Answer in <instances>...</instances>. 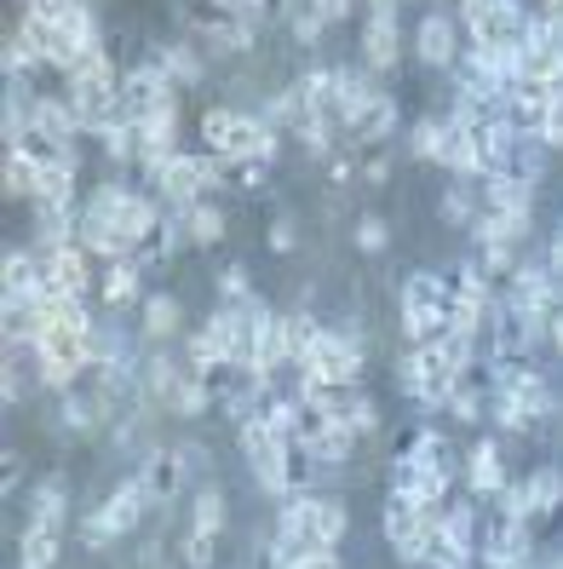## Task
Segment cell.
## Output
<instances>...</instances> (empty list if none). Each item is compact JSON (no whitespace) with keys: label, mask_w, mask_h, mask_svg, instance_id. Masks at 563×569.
Returning <instances> with one entry per match:
<instances>
[{"label":"cell","mask_w":563,"mask_h":569,"mask_svg":"<svg viewBox=\"0 0 563 569\" xmlns=\"http://www.w3.org/2000/svg\"><path fill=\"white\" fill-rule=\"evenodd\" d=\"M351 535V512L340 495L328 489H293L288 500H277L271 512V547H264V569H282L300 552H340Z\"/></svg>","instance_id":"obj_1"},{"label":"cell","mask_w":563,"mask_h":569,"mask_svg":"<svg viewBox=\"0 0 563 569\" xmlns=\"http://www.w3.org/2000/svg\"><path fill=\"white\" fill-rule=\"evenodd\" d=\"M449 317H454V288L438 271H409L403 288H396V328H403L409 346H425L438 340V333H449Z\"/></svg>","instance_id":"obj_2"},{"label":"cell","mask_w":563,"mask_h":569,"mask_svg":"<svg viewBox=\"0 0 563 569\" xmlns=\"http://www.w3.org/2000/svg\"><path fill=\"white\" fill-rule=\"evenodd\" d=\"M362 368H369V340L351 333L345 322H328L316 333L311 357L300 362V380L305 386H362Z\"/></svg>","instance_id":"obj_3"},{"label":"cell","mask_w":563,"mask_h":569,"mask_svg":"<svg viewBox=\"0 0 563 569\" xmlns=\"http://www.w3.org/2000/svg\"><path fill=\"white\" fill-rule=\"evenodd\" d=\"M121 110H127V121H155L168 110H184V92L168 81V70L155 58H139L121 70Z\"/></svg>","instance_id":"obj_4"},{"label":"cell","mask_w":563,"mask_h":569,"mask_svg":"<svg viewBox=\"0 0 563 569\" xmlns=\"http://www.w3.org/2000/svg\"><path fill=\"white\" fill-rule=\"evenodd\" d=\"M460 52H466V36H460V18H454V12H443L438 0H432V12H420V23H414V58L425 63V70L449 76L454 63H460Z\"/></svg>","instance_id":"obj_5"},{"label":"cell","mask_w":563,"mask_h":569,"mask_svg":"<svg viewBox=\"0 0 563 569\" xmlns=\"http://www.w3.org/2000/svg\"><path fill=\"white\" fill-rule=\"evenodd\" d=\"M356 58H362V70H374L380 81L396 76V63H403V12H362Z\"/></svg>","instance_id":"obj_6"},{"label":"cell","mask_w":563,"mask_h":569,"mask_svg":"<svg viewBox=\"0 0 563 569\" xmlns=\"http://www.w3.org/2000/svg\"><path fill=\"white\" fill-rule=\"evenodd\" d=\"M501 288H506L501 299H512L517 311H541V317H552V311L563 306V288H557V277L546 271V259H541V253H535V259L523 253V259H517V271H512Z\"/></svg>","instance_id":"obj_7"},{"label":"cell","mask_w":563,"mask_h":569,"mask_svg":"<svg viewBox=\"0 0 563 569\" xmlns=\"http://www.w3.org/2000/svg\"><path fill=\"white\" fill-rule=\"evenodd\" d=\"M132 472L144 478V489H150V500H155V512H161V518L179 507V495H184V489H195L190 472H184V460H179V449H161V443H155L144 460H132Z\"/></svg>","instance_id":"obj_8"},{"label":"cell","mask_w":563,"mask_h":569,"mask_svg":"<svg viewBox=\"0 0 563 569\" xmlns=\"http://www.w3.org/2000/svg\"><path fill=\"white\" fill-rule=\"evenodd\" d=\"M139 380H144V403H155L161 415H168L173 397H179L184 380H190V362H184V351H173V346H144Z\"/></svg>","instance_id":"obj_9"},{"label":"cell","mask_w":563,"mask_h":569,"mask_svg":"<svg viewBox=\"0 0 563 569\" xmlns=\"http://www.w3.org/2000/svg\"><path fill=\"white\" fill-rule=\"evenodd\" d=\"M460 483H466L472 500H494V495L512 483L506 455H501V438H477V443L466 449V460H460Z\"/></svg>","instance_id":"obj_10"},{"label":"cell","mask_w":563,"mask_h":569,"mask_svg":"<svg viewBox=\"0 0 563 569\" xmlns=\"http://www.w3.org/2000/svg\"><path fill=\"white\" fill-rule=\"evenodd\" d=\"M184 299L168 293V288H150L144 306H139V340L144 346H179L184 340Z\"/></svg>","instance_id":"obj_11"},{"label":"cell","mask_w":563,"mask_h":569,"mask_svg":"<svg viewBox=\"0 0 563 569\" xmlns=\"http://www.w3.org/2000/svg\"><path fill=\"white\" fill-rule=\"evenodd\" d=\"M41 253V248H36ZM41 282L47 288H63V293H98V277H92V253L81 248V242H70V248H47L41 253Z\"/></svg>","instance_id":"obj_12"},{"label":"cell","mask_w":563,"mask_h":569,"mask_svg":"<svg viewBox=\"0 0 563 569\" xmlns=\"http://www.w3.org/2000/svg\"><path fill=\"white\" fill-rule=\"evenodd\" d=\"M144 277H150V271H144L139 253H132V259H110L104 271H98V306L115 311V317H121L127 306H144V293H150Z\"/></svg>","instance_id":"obj_13"},{"label":"cell","mask_w":563,"mask_h":569,"mask_svg":"<svg viewBox=\"0 0 563 569\" xmlns=\"http://www.w3.org/2000/svg\"><path fill=\"white\" fill-rule=\"evenodd\" d=\"M52 431L58 438H70V443H92L98 431H110V415L98 409V397L92 391H63L58 397V415H52Z\"/></svg>","instance_id":"obj_14"},{"label":"cell","mask_w":563,"mask_h":569,"mask_svg":"<svg viewBox=\"0 0 563 569\" xmlns=\"http://www.w3.org/2000/svg\"><path fill=\"white\" fill-rule=\"evenodd\" d=\"M0 306H36V293H41V253L36 248H7L0 253Z\"/></svg>","instance_id":"obj_15"},{"label":"cell","mask_w":563,"mask_h":569,"mask_svg":"<svg viewBox=\"0 0 563 569\" xmlns=\"http://www.w3.org/2000/svg\"><path fill=\"white\" fill-rule=\"evenodd\" d=\"M150 58L161 63V70H168V81H173L179 92L202 87V81H208V70H213V58L202 52V41H190V36H179V41H161Z\"/></svg>","instance_id":"obj_16"},{"label":"cell","mask_w":563,"mask_h":569,"mask_svg":"<svg viewBox=\"0 0 563 569\" xmlns=\"http://www.w3.org/2000/svg\"><path fill=\"white\" fill-rule=\"evenodd\" d=\"M396 127H403V104H396V92H380L374 104L345 127V144H351V150H380Z\"/></svg>","instance_id":"obj_17"},{"label":"cell","mask_w":563,"mask_h":569,"mask_svg":"<svg viewBox=\"0 0 563 569\" xmlns=\"http://www.w3.org/2000/svg\"><path fill=\"white\" fill-rule=\"evenodd\" d=\"M29 121H36L41 132H52L58 144H70V150H81V139H87L81 110L70 104V92H36V110H29Z\"/></svg>","instance_id":"obj_18"},{"label":"cell","mask_w":563,"mask_h":569,"mask_svg":"<svg viewBox=\"0 0 563 569\" xmlns=\"http://www.w3.org/2000/svg\"><path fill=\"white\" fill-rule=\"evenodd\" d=\"M190 529L195 535H213V541H224L230 535V489L219 478H202L190 489Z\"/></svg>","instance_id":"obj_19"},{"label":"cell","mask_w":563,"mask_h":569,"mask_svg":"<svg viewBox=\"0 0 563 569\" xmlns=\"http://www.w3.org/2000/svg\"><path fill=\"white\" fill-rule=\"evenodd\" d=\"M477 213H483V184H477V179H449V184L438 190V219H443L449 230H472Z\"/></svg>","instance_id":"obj_20"},{"label":"cell","mask_w":563,"mask_h":569,"mask_svg":"<svg viewBox=\"0 0 563 569\" xmlns=\"http://www.w3.org/2000/svg\"><path fill=\"white\" fill-rule=\"evenodd\" d=\"M98 156H104L110 173H139V161H144V127L139 121H115L104 139H98Z\"/></svg>","instance_id":"obj_21"},{"label":"cell","mask_w":563,"mask_h":569,"mask_svg":"<svg viewBox=\"0 0 563 569\" xmlns=\"http://www.w3.org/2000/svg\"><path fill=\"white\" fill-rule=\"evenodd\" d=\"M63 541H70V529H52V523H23V535H18V569H58Z\"/></svg>","instance_id":"obj_22"},{"label":"cell","mask_w":563,"mask_h":569,"mask_svg":"<svg viewBox=\"0 0 563 569\" xmlns=\"http://www.w3.org/2000/svg\"><path fill=\"white\" fill-rule=\"evenodd\" d=\"M23 518H29V523L70 529V523H76V518H70V483H63V478H41L36 489H29V500H23Z\"/></svg>","instance_id":"obj_23"},{"label":"cell","mask_w":563,"mask_h":569,"mask_svg":"<svg viewBox=\"0 0 563 569\" xmlns=\"http://www.w3.org/2000/svg\"><path fill=\"white\" fill-rule=\"evenodd\" d=\"M443 547H454V552H466V558H477V541H483V518H477V500L466 495V500H449L443 507V535H438Z\"/></svg>","instance_id":"obj_24"},{"label":"cell","mask_w":563,"mask_h":569,"mask_svg":"<svg viewBox=\"0 0 563 569\" xmlns=\"http://www.w3.org/2000/svg\"><path fill=\"white\" fill-rule=\"evenodd\" d=\"M184 230H190V248L213 253V248H219V242L230 237V213L219 208V196H208V202L184 208Z\"/></svg>","instance_id":"obj_25"},{"label":"cell","mask_w":563,"mask_h":569,"mask_svg":"<svg viewBox=\"0 0 563 569\" xmlns=\"http://www.w3.org/2000/svg\"><path fill=\"white\" fill-rule=\"evenodd\" d=\"M443 144H449V116L425 110V116L409 127V156H414V161H443Z\"/></svg>","instance_id":"obj_26"},{"label":"cell","mask_w":563,"mask_h":569,"mask_svg":"<svg viewBox=\"0 0 563 569\" xmlns=\"http://www.w3.org/2000/svg\"><path fill=\"white\" fill-rule=\"evenodd\" d=\"M345 426L356 431L362 443H380V438H385V409H380V397L356 386V397H351V415H345Z\"/></svg>","instance_id":"obj_27"},{"label":"cell","mask_w":563,"mask_h":569,"mask_svg":"<svg viewBox=\"0 0 563 569\" xmlns=\"http://www.w3.org/2000/svg\"><path fill=\"white\" fill-rule=\"evenodd\" d=\"M396 455H409L414 466H454V449H449V431H438V426H420L414 438L396 449Z\"/></svg>","instance_id":"obj_28"},{"label":"cell","mask_w":563,"mask_h":569,"mask_svg":"<svg viewBox=\"0 0 563 569\" xmlns=\"http://www.w3.org/2000/svg\"><path fill=\"white\" fill-rule=\"evenodd\" d=\"M213 409H219L213 380H195V375H190V380H184V391L173 397V409H168V415H173V420H208Z\"/></svg>","instance_id":"obj_29"},{"label":"cell","mask_w":563,"mask_h":569,"mask_svg":"<svg viewBox=\"0 0 563 569\" xmlns=\"http://www.w3.org/2000/svg\"><path fill=\"white\" fill-rule=\"evenodd\" d=\"M351 248L369 253V259H380V253L391 248V219H385V213H362V219L351 224Z\"/></svg>","instance_id":"obj_30"},{"label":"cell","mask_w":563,"mask_h":569,"mask_svg":"<svg viewBox=\"0 0 563 569\" xmlns=\"http://www.w3.org/2000/svg\"><path fill=\"white\" fill-rule=\"evenodd\" d=\"M0 190H7V202H29L36 196V167L18 150H7V161H0Z\"/></svg>","instance_id":"obj_31"},{"label":"cell","mask_w":563,"mask_h":569,"mask_svg":"<svg viewBox=\"0 0 563 569\" xmlns=\"http://www.w3.org/2000/svg\"><path fill=\"white\" fill-rule=\"evenodd\" d=\"M288 36H293V47L316 52V47H322V36H328V18H322L316 7H293V12H288Z\"/></svg>","instance_id":"obj_32"},{"label":"cell","mask_w":563,"mask_h":569,"mask_svg":"<svg viewBox=\"0 0 563 569\" xmlns=\"http://www.w3.org/2000/svg\"><path fill=\"white\" fill-rule=\"evenodd\" d=\"M184 569H224L219 563V541L213 535H195V529H184V541H179V552H173Z\"/></svg>","instance_id":"obj_33"},{"label":"cell","mask_w":563,"mask_h":569,"mask_svg":"<svg viewBox=\"0 0 563 569\" xmlns=\"http://www.w3.org/2000/svg\"><path fill=\"white\" fill-rule=\"evenodd\" d=\"M76 547H81V552H110V547H115V535H110L104 518H98V507H87V512L76 518Z\"/></svg>","instance_id":"obj_34"},{"label":"cell","mask_w":563,"mask_h":569,"mask_svg":"<svg viewBox=\"0 0 563 569\" xmlns=\"http://www.w3.org/2000/svg\"><path fill=\"white\" fill-rule=\"evenodd\" d=\"M23 397H29V375L18 368V351H7V368H0V403H7V409H18Z\"/></svg>","instance_id":"obj_35"},{"label":"cell","mask_w":563,"mask_h":569,"mask_svg":"<svg viewBox=\"0 0 563 569\" xmlns=\"http://www.w3.org/2000/svg\"><path fill=\"white\" fill-rule=\"evenodd\" d=\"M264 248H271L277 259H288L293 248H300V224H293V213H277L271 230H264Z\"/></svg>","instance_id":"obj_36"},{"label":"cell","mask_w":563,"mask_h":569,"mask_svg":"<svg viewBox=\"0 0 563 569\" xmlns=\"http://www.w3.org/2000/svg\"><path fill=\"white\" fill-rule=\"evenodd\" d=\"M253 282H248V264H224L219 271V306H237V299H248Z\"/></svg>","instance_id":"obj_37"},{"label":"cell","mask_w":563,"mask_h":569,"mask_svg":"<svg viewBox=\"0 0 563 569\" xmlns=\"http://www.w3.org/2000/svg\"><path fill=\"white\" fill-rule=\"evenodd\" d=\"M391 173H396L391 156H385V150H369V161H362V184H369V190H385Z\"/></svg>","instance_id":"obj_38"},{"label":"cell","mask_w":563,"mask_h":569,"mask_svg":"<svg viewBox=\"0 0 563 569\" xmlns=\"http://www.w3.org/2000/svg\"><path fill=\"white\" fill-rule=\"evenodd\" d=\"M356 179H362V167H356V156H351V150L328 161V184H334V190H351Z\"/></svg>","instance_id":"obj_39"},{"label":"cell","mask_w":563,"mask_h":569,"mask_svg":"<svg viewBox=\"0 0 563 569\" xmlns=\"http://www.w3.org/2000/svg\"><path fill=\"white\" fill-rule=\"evenodd\" d=\"M311 7L328 18V29H334V23H345V18H356V12H362V0H311Z\"/></svg>","instance_id":"obj_40"},{"label":"cell","mask_w":563,"mask_h":569,"mask_svg":"<svg viewBox=\"0 0 563 569\" xmlns=\"http://www.w3.org/2000/svg\"><path fill=\"white\" fill-rule=\"evenodd\" d=\"M541 259H546V271L557 277V288H563V224L546 237V248H541Z\"/></svg>","instance_id":"obj_41"},{"label":"cell","mask_w":563,"mask_h":569,"mask_svg":"<svg viewBox=\"0 0 563 569\" xmlns=\"http://www.w3.org/2000/svg\"><path fill=\"white\" fill-rule=\"evenodd\" d=\"M282 569H345L340 552H300V558H288Z\"/></svg>","instance_id":"obj_42"},{"label":"cell","mask_w":563,"mask_h":569,"mask_svg":"<svg viewBox=\"0 0 563 569\" xmlns=\"http://www.w3.org/2000/svg\"><path fill=\"white\" fill-rule=\"evenodd\" d=\"M546 144L563 150V98H552V116H546Z\"/></svg>","instance_id":"obj_43"},{"label":"cell","mask_w":563,"mask_h":569,"mask_svg":"<svg viewBox=\"0 0 563 569\" xmlns=\"http://www.w3.org/2000/svg\"><path fill=\"white\" fill-rule=\"evenodd\" d=\"M546 346H552V351H557V357H563V306H557V311H552V340H546Z\"/></svg>","instance_id":"obj_44"},{"label":"cell","mask_w":563,"mask_h":569,"mask_svg":"<svg viewBox=\"0 0 563 569\" xmlns=\"http://www.w3.org/2000/svg\"><path fill=\"white\" fill-rule=\"evenodd\" d=\"M535 569H563V547H552V552H541V558H535Z\"/></svg>","instance_id":"obj_45"},{"label":"cell","mask_w":563,"mask_h":569,"mask_svg":"<svg viewBox=\"0 0 563 569\" xmlns=\"http://www.w3.org/2000/svg\"><path fill=\"white\" fill-rule=\"evenodd\" d=\"M115 569H139V563H115Z\"/></svg>","instance_id":"obj_46"}]
</instances>
